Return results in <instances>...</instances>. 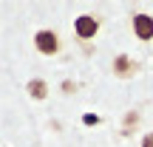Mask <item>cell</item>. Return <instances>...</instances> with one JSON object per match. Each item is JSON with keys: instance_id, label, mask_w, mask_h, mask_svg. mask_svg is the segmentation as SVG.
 Masks as SVG:
<instances>
[{"instance_id": "obj_1", "label": "cell", "mask_w": 153, "mask_h": 147, "mask_svg": "<svg viewBox=\"0 0 153 147\" xmlns=\"http://www.w3.org/2000/svg\"><path fill=\"white\" fill-rule=\"evenodd\" d=\"M34 48H37L43 57H54V54H60V48H62L60 34L51 31V28H40V31L34 34Z\"/></svg>"}, {"instance_id": "obj_2", "label": "cell", "mask_w": 153, "mask_h": 147, "mask_svg": "<svg viewBox=\"0 0 153 147\" xmlns=\"http://www.w3.org/2000/svg\"><path fill=\"white\" fill-rule=\"evenodd\" d=\"M99 26H102V20L97 14H79L74 20V34L76 40H94L99 34Z\"/></svg>"}, {"instance_id": "obj_3", "label": "cell", "mask_w": 153, "mask_h": 147, "mask_svg": "<svg viewBox=\"0 0 153 147\" xmlns=\"http://www.w3.org/2000/svg\"><path fill=\"white\" fill-rule=\"evenodd\" d=\"M131 28H133V37L142 40V43H150L153 40V17L145 14V11H133Z\"/></svg>"}, {"instance_id": "obj_4", "label": "cell", "mask_w": 153, "mask_h": 147, "mask_svg": "<svg viewBox=\"0 0 153 147\" xmlns=\"http://www.w3.org/2000/svg\"><path fill=\"white\" fill-rule=\"evenodd\" d=\"M136 71H139V62H133L131 57L119 54V57L114 60V76H119V79H131Z\"/></svg>"}, {"instance_id": "obj_5", "label": "cell", "mask_w": 153, "mask_h": 147, "mask_svg": "<svg viewBox=\"0 0 153 147\" xmlns=\"http://www.w3.org/2000/svg\"><path fill=\"white\" fill-rule=\"evenodd\" d=\"M26 91H28V96H31V99L43 102V99L48 96V82H45V79H40V76H37V79H31V82L26 85Z\"/></svg>"}, {"instance_id": "obj_6", "label": "cell", "mask_w": 153, "mask_h": 147, "mask_svg": "<svg viewBox=\"0 0 153 147\" xmlns=\"http://www.w3.org/2000/svg\"><path fill=\"white\" fill-rule=\"evenodd\" d=\"M82 122H85V125H99V116L97 113H85V116H82Z\"/></svg>"}, {"instance_id": "obj_7", "label": "cell", "mask_w": 153, "mask_h": 147, "mask_svg": "<svg viewBox=\"0 0 153 147\" xmlns=\"http://www.w3.org/2000/svg\"><path fill=\"white\" fill-rule=\"evenodd\" d=\"M142 147H153V133H145L142 136Z\"/></svg>"}]
</instances>
